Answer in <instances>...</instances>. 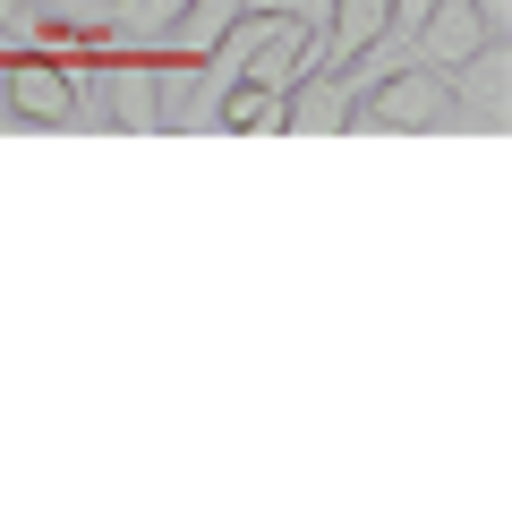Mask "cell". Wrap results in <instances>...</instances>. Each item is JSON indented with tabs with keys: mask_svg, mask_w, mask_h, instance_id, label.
Masks as SVG:
<instances>
[{
	"mask_svg": "<svg viewBox=\"0 0 512 512\" xmlns=\"http://www.w3.org/2000/svg\"><path fill=\"white\" fill-rule=\"evenodd\" d=\"M350 128H384V137H427V128H461L453 86L427 60H402V69L367 77V94H350Z\"/></svg>",
	"mask_w": 512,
	"mask_h": 512,
	"instance_id": "obj_1",
	"label": "cell"
},
{
	"mask_svg": "<svg viewBox=\"0 0 512 512\" xmlns=\"http://www.w3.org/2000/svg\"><path fill=\"white\" fill-rule=\"evenodd\" d=\"M308 35H316V26H299V18H256V9H239L231 35H222V52H231V69L256 77V86H291V77H299V43H308Z\"/></svg>",
	"mask_w": 512,
	"mask_h": 512,
	"instance_id": "obj_2",
	"label": "cell"
},
{
	"mask_svg": "<svg viewBox=\"0 0 512 512\" xmlns=\"http://www.w3.org/2000/svg\"><path fill=\"white\" fill-rule=\"evenodd\" d=\"M495 43V26L478 18V0H427V18H419V35H410V52L427 60V69H444L453 77L470 52H487Z\"/></svg>",
	"mask_w": 512,
	"mask_h": 512,
	"instance_id": "obj_3",
	"label": "cell"
},
{
	"mask_svg": "<svg viewBox=\"0 0 512 512\" xmlns=\"http://www.w3.org/2000/svg\"><path fill=\"white\" fill-rule=\"evenodd\" d=\"M444 86H453V111H461V120H478V128H504V120H512V60H504V43L470 52Z\"/></svg>",
	"mask_w": 512,
	"mask_h": 512,
	"instance_id": "obj_4",
	"label": "cell"
},
{
	"mask_svg": "<svg viewBox=\"0 0 512 512\" xmlns=\"http://www.w3.org/2000/svg\"><path fill=\"white\" fill-rule=\"evenodd\" d=\"M0 86H9V111H18V120H77V77L60 69V60H9V77H0Z\"/></svg>",
	"mask_w": 512,
	"mask_h": 512,
	"instance_id": "obj_5",
	"label": "cell"
},
{
	"mask_svg": "<svg viewBox=\"0 0 512 512\" xmlns=\"http://www.w3.org/2000/svg\"><path fill=\"white\" fill-rule=\"evenodd\" d=\"M299 94H282V128H299V137H342L350 128V77H333V69H316V77H291Z\"/></svg>",
	"mask_w": 512,
	"mask_h": 512,
	"instance_id": "obj_6",
	"label": "cell"
},
{
	"mask_svg": "<svg viewBox=\"0 0 512 512\" xmlns=\"http://www.w3.org/2000/svg\"><path fill=\"white\" fill-rule=\"evenodd\" d=\"M231 18H239V0H188L180 18L163 26V52H171V60H197V69H205V60L222 52V35H231Z\"/></svg>",
	"mask_w": 512,
	"mask_h": 512,
	"instance_id": "obj_7",
	"label": "cell"
},
{
	"mask_svg": "<svg viewBox=\"0 0 512 512\" xmlns=\"http://www.w3.org/2000/svg\"><path fill=\"white\" fill-rule=\"evenodd\" d=\"M214 128H231V137H291V128H282V86L239 77V86L222 94V120Z\"/></svg>",
	"mask_w": 512,
	"mask_h": 512,
	"instance_id": "obj_8",
	"label": "cell"
},
{
	"mask_svg": "<svg viewBox=\"0 0 512 512\" xmlns=\"http://www.w3.org/2000/svg\"><path fill=\"white\" fill-rule=\"evenodd\" d=\"M103 69H111V120L120 128H154V69L146 60H120V52H111Z\"/></svg>",
	"mask_w": 512,
	"mask_h": 512,
	"instance_id": "obj_9",
	"label": "cell"
},
{
	"mask_svg": "<svg viewBox=\"0 0 512 512\" xmlns=\"http://www.w3.org/2000/svg\"><path fill=\"white\" fill-rule=\"evenodd\" d=\"M35 26H111V0H26Z\"/></svg>",
	"mask_w": 512,
	"mask_h": 512,
	"instance_id": "obj_10",
	"label": "cell"
},
{
	"mask_svg": "<svg viewBox=\"0 0 512 512\" xmlns=\"http://www.w3.org/2000/svg\"><path fill=\"white\" fill-rule=\"evenodd\" d=\"M180 9H188V0H111V18H120L128 35H163Z\"/></svg>",
	"mask_w": 512,
	"mask_h": 512,
	"instance_id": "obj_11",
	"label": "cell"
},
{
	"mask_svg": "<svg viewBox=\"0 0 512 512\" xmlns=\"http://www.w3.org/2000/svg\"><path fill=\"white\" fill-rule=\"evenodd\" d=\"M239 9H256V18H299V26H325L333 0H239Z\"/></svg>",
	"mask_w": 512,
	"mask_h": 512,
	"instance_id": "obj_12",
	"label": "cell"
},
{
	"mask_svg": "<svg viewBox=\"0 0 512 512\" xmlns=\"http://www.w3.org/2000/svg\"><path fill=\"white\" fill-rule=\"evenodd\" d=\"M478 18H487V26H504V18H512V0H478Z\"/></svg>",
	"mask_w": 512,
	"mask_h": 512,
	"instance_id": "obj_13",
	"label": "cell"
},
{
	"mask_svg": "<svg viewBox=\"0 0 512 512\" xmlns=\"http://www.w3.org/2000/svg\"><path fill=\"white\" fill-rule=\"evenodd\" d=\"M26 18V0H0V35H9V26H18Z\"/></svg>",
	"mask_w": 512,
	"mask_h": 512,
	"instance_id": "obj_14",
	"label": "cell"
},
{
	"mask_svg": "<svg viewBox=\"0 0 512 512\" xmlns=\"http://www.w3.org/2000/svg\"><path fill=\"white\" fill-rule=\"evenodd\" d=\"M0 52H9V43H0Z\"/></svg>",
	"mask_w": 512,
	"mask_h": 512,
	"instance_id": "obj_15",
	"label": "cell"
}]
</instances>
